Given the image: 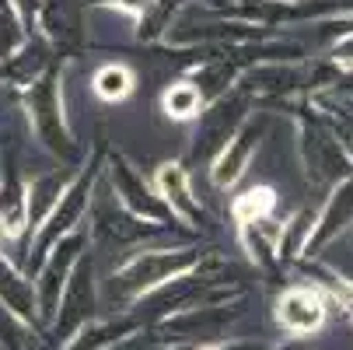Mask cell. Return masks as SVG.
<instances>
[{
    "instance_id": "cell-1",
    "label": "cell",
    "mask_w": 353,
    "mask_h": 350,
    "mask_svg": "<svg viewBox=\"0 0 353 350\" xmlns=\"http://www.w3.org/2000/svg\"><path fill=\"white\" fill-rule=\"evenodd\" d=\"M207 256L196 242L185 245H154V249H137L123 263L112 266L109 280L102 284V302L126 312L130 305L143 302L165 284L192 273L196 266H203Z\"/></svg>"
},
{
    "instance_id": "cell-2",
    "label": "cell",
    "mask_w": 353,
    "mask_h": 350,
    "mask_svg": "<svg viewBox=\"0 0 353 350\" xmlns=\"http://www.w3.org/2000/svg\"><path fill=\"white\" fill-rule=\"evenodd\" d=\"M21 106L28 116V126L35 133V140L46 147L53 158H60V165L67 168H81L84 165V151L70 133L67 123V109H63V67L53 64L28 91H21Z\"/></svg>"
},
{
    "instance_id": "cell-3",
    "label": "cell",
    "mask_w": 353,
    "mask_h": 350,
    "mask_svg": "<svg viewBox=\"0 0 353 350\" xmlns=\"http://www.w3.org/2000/svg\"><path fill=\"white\" fill-rule=\"evenodd\" d=\"M105 162H109V147H105V144H94V151L88 155V162H84V165L77 168V175L70 179L67 193L60 196L57 211L49 214V221L39 228V235H35L32 245H28V256H32L35 266L49 256V249H53L57 242H63L67 235L81 231V221L91 214L94 193H98V186H102Z\"/></svg>"
},
{
    "instance_id": "cell-4",
    "label": "cell",
    "mask_w": 353,
    "mask_h": 350,
    "mask_svg": "<svg viewBox=\"0 0 353 350\" xmlns=\"http://www.w3.org/2000/svg\"><path fill=\"white\" fill-rule=\"evenodd\" d=\"M297 144H301V162L308 168V179L315 186H336L353 172V158L346 155L343 140L336 137L332 123L325 116L312 113H301L297 116Z\"/></svg>"
},
{
    "instance_id": "cell-5",
    "label": "cell",
    "mask_w": 353,
    "mask_h": 350,
    "mask_svg": "<svg viewBox=\"0 0 353 350\" xmlns=\"http://www.w3.org/2000/svg\"><path fill=\"white\" fill-rule=\"evenodd\" d=\"M91 228H88V238L94 245H102V249H116V253H137V249H143L147 238H154V235H165V231H175V228H158V224H150V221H140L133 217L119 200L112 196V189H102L98 186L94 193V204H91Z\"/></svg>"
},
{
    "instance_id": "cell-6",
    "label": "cell",
    "mask_w": 353,
    "mask_h": 350,
    "mask_svg": "<svg viewBox=\"0 0 353 350\" xmlns=\"http://www.w3.org/2000/svg\"><path fill=\"white\" fill-rule=\"evenodd\" d=\"M105 175H109V189L119 204L140 217V221H150L158 228H179V217L172 214V207L161 200V193L154 189V179H143V172L119 151H109V162H105Z\"/></svg>"
},
{
    "instance_id": "cell-7",
    "label": "cell",
    "mask_w": 353,
    "mask_h": 350,
    "mask_svg": "<svg viewBox=\"0 0 353 350\" xmlns=\"http://www.w3.org/2000/svg\"><path fill=\"white\" fill-rule=\"evenodd\" d=\"M248 106H252V95L238 84L234 91L221 95L217 102H210L196 119V133H192V158L214 165L217 155L231 144V137L245 126L248 119Z\"/></svg>"
},
{
    "instance_id": "cell-8",
    "label": "cell",
    "mask_w": 353,
    "mask_h": 350,
    "mask_svg": "<svg viewBox=\"0 0 353 350\" xmlns=\"http://www.w3.org/2000/svg\"><path fill=\"white\" fill-rule=\"evenodd\" d=\"M98 305H102V287H98V280H94V260L84 256L77 263L67 291H63V302H60L57 319L49 322V326H53V333H49V336H53V347L67 350L94 322V309Z\"/></svg>"
},
{
    "instance_id": "cell-9",
    "label": "cell",
    "mask_w": 353,
    "mask_h": 350,
    "mask_svg": "<svg viewBox=\"0 0 353 350\" xmlns=\"http://www.w3.org/2000/svg\"><path fill=\"white\" fill-rule=\"evenodd\" d=\"M88 231H74L63 242H57L49 249V256L35 266V294H39V309H42V322H53L63 302V291L77 270V263L88 256Z\"/></svg>"
},
{
    "instance_id": "cell-10",
    "label": "cell",
    "mask_w": 353,
    "mask_h": 350,
    "mask_svg": "<svg viewBox=\"0 0 353 350\" xmlns=\"http://www.w3.org/2000/svg\"><path fill=\"white\" fill-rule=\"evenodd\" d=\"M35 28L57 57H81L88 46V0H42Z\"/></svg>"
},
{
    "instance_id": "cell-11",
    "label": "cell",
    "mask_w": 353,
    "mask_h": 350,
    "mask_svg": "<svg viewBox=\"0 0 353 350\" xmlns=\"http://www.w3.org/2000/svg\"><path fill=\"white\" fill-rule=\"evenodd\" d=\"M266 130H270V116H266V113L245 119V126L231 137V144L224 147V151L217 155V162L210 165V182H214L217 189L238 186V179L248 172L252 158H256L259 144L266 140Z\"/></svg>"
},
{
    "instance_id": "cell-12",
    "label": "cell",
    "mask_w": 353,
    "mask_h": 350,
    "mask_svg": "<svg viewBox=\"0 0 353 350\" xmlns=\"http://www.w3.org/2000/svg\"><path fill=\"white\" fill-rule=\"evenodd\" d=\"M325 294L308 284H294L276 298V326L290 336H312L325 322Z\"/></svg>"
},
{
    "instance_id": "cell-13",
    "label": "cell",
    "mask_w": 353,
    "mask_h": 350,
    "mask_svg": "<svg viewBox=\"0 0 353 350\" xmlns=\"http://www.w3.org/2000/svg\"><path fill=\"white\" fill-rule=\"evenodd\" d=\"M154 189L161 193V200L172 207V214L182 224H189V228H203L207 224V211H203V204H199V196L192 193V182H189L185 165L165 162L154 172Z\"/></svg>"
},
{
    "instance_id": "cell-14",
    "label": "cell",
    "mask_w": 353,
    "mask_h": 350,
    "mask_svg": "<svg viewBox=\"0 0 353 350\" xmlns=\"http://www.w3.org/2000/svg\"><path fill=\"white\" fill-rule=\"evenodd\" d=\"M74 175H77V168L60 165V168H49V172H39V175L28 179V193H25V196H28V204H25V228H28L32 238H35L39 228L49 221V214L57 211L60 196L67 193V186H70Z\"/></svg>"
},
{
    "instance_id": "cell-15",
    "label": "cell",
    "mask_w": 353,
    "mask_h": 350,
    "mask_svg": "<svg viewBox=\"0 0 353 350\" xmlns=\"http://www.w3.org/2000/svg\"><path fill=\"white\" fill-rule=\"evenodd\" d=\"M0 302H4V309L25 329H39L42 326V309H39L35 280L28 273H21L4 253H0Z\"/></svg>"
},
{
    "instance_id": "cell-16",
    "label": "cell",
    "mask_w": 353,
    "mask_h": 350,
    "mask_svg": "<svg viewBox=\"0 0 353 350\" xmlns=\"http://www.w3.org/2000/svg\"><path fill=\"white\" fill-rule=\"evenodd\" d=\"M353 224V172L336 182L325 196V204L319 211V221H315V235H312V245L305 256H319L329 242H336L346 228Z\"/></svg>"
},
{
    "instance_id": "cell-17",
    "label": "cell",
    "mask_w": 353,
    "mask_h": 350,
    "mask_svg": "<svg viewBox=\"0 0 353 350\" xmlns=\"http://www.w3.org/2000/svg\"><path fill=\"white\" fill-rule=\"evenodd\" d=\"M53 64H57L53 49H49L42 39H28L25 49H18L11 60L0 64V81H4L8 88H14V91H28Z\"/></svg>"
},
{
    "instance_id": "cell-18",
    "label": "cell",
    "mask_w": 353,
    "mask_h": 350,
    "mask_svg": "<svg viewBox=\"0 0 353 350\" xmlns=\"http://www.w3.org/2000/svg\"><path fill=\"white\" fill-rule=\"evenodd\" d=\"M283 224L280 217H259L238 224V238L245 245V253L252 256V263L263 270H276L280 266V238H283Z\"/></svg>"
},
{
    "instance_id": "cell-19",
    "label": "cell",
    "mask_w": 353,
    "mask_h": 350,
    "mask_svg": "<svg viewBox=\"0 0 353 350\" xmlns=\"http://www.w3.org/2000/svg\"><path fill=\"white\" fill-rule=\"evenodd\" d=\"M143 326V319L137 315H119V319H105V322H91L67 350H116V343H123L126 336H133Z\"/></svg>"
},
{
    "instance_id": "cell-20",
    "label": "cell",
    "mask_w": 353,
    "mask_h": 350,
    "mask_svg": "<svg viewBox=\"0 0 353 350\" xmlns=\"http://www.w3.org/2000/svg\"><path fill=\"white\" fill-rule=\"evenodd\" d=\"M315 221H319V211H312V207H301L294 217H287L283 238H280V263H294L308 253L312 235H315Z\"/></svg>"
},
{
    "instance_id": "cell-21",
    "label": "cell",
    "mask_w": 353,
    "mask_h": 350,
    "mask_svg": "<svg viewBox=\"0 0 353 350\" xmlns=\"http://www.w3.org/2000/svg\"><path fill=\"white\" fill-rule=\"evenodd\" d=\"M161 109H165L168 119L185 123V119H199V113L207 109V102H203V95H199V88L192 81H172L161 95Z\"/></svg>"
},
{
    "instance_id": "cell-22",
    "label": "cell",
    "mask_w": 353,
    "mask_h": 350,
    "mask_svg": "<svg viewBox=\"0 0 353 350\" xmlns=\"http://www.w3.org/2000/svg\"><path fill=\"white\" fill-rule=\"evenodd\" d=\"M276 211V193L270 186H248L245 193H238L231 200V217L234 224H248V221H259V217H273Z\"/></svg>"
},
{
    "instance_id": "cell-23",
    "label": "cell",
    "mask_w": 353,
    "mask_h": 350,
    "mask_svg": "<svg viewBox=\"0 0 353 350\" xmlns=\"http://www.w3.org/2000/svg\"><path fill=\"white\" fill-rule=\"evenodd\" d=\"M133 84H137V77L126 64H102L91 77V88L102 102H123V98L133 91Z\"/></svg>"
},
{
    "instance_id": "cell-24",
    "label": "cell",
    "mask_w": 353,
    "mask_h": 350,
    "mask_svg": "<svg viewBox=\"0 0 353 350\" xmlns=\"http://www.w3.org/2000/svg\"><path fill=\"white\" fill-rule=\"evenodd\" d=\"M25 46H28V21L14 8H4L0 11V64L11 60Z\"/></svg>"
},
{
    "instance_id": "cell-25",
    "label": "cell",
    "mask_w": 353,
    "mask_h": 350,
    "mask_svg": "<svg viewBox=\"0 0 353 350\" xmlns=\"http://www.w3.org/2000/svg\"><path fill=\"white\" fill-rule=\"evenodd\" d=\"M21 333H25V326L4 309V302H0V347L4 350H21Z\"/></svg>"
},
{
    "instance_id": "cell-26",
    "label": "cell",
    "mask_w": 353,
    "mask_h": 350,
    "mask_svg": "<svg viewBox=\"0 0 353 350\" xmlns=\"http://www.w3.org/2000/svg\"><path fill=\"white\" fill-rule=\"evenodd\" d=\"M203 350H266V347L248 343V340H228V343H214V347H203Z\"/></svg>"
},
{
    "instance_id": "cell-27",
    "label": "cell",
    "mask_w": 353,
    "mask_h": 350,
    "mask_svg": "<svg viewBox=\"0 0 353 350\" xmlns=\"http://www.w3.org/2000/svg\"><path fill=\"white\" fill-rule=\"evenodd\" d=\"M4 238H11V231H8V224H4V214H0V242Z\"/></svg>"
},
{
    "instance_id": "cell-28",
    "label": "cell",
    "mask_w": 353,
    "mask_h": 350,
    "mask_svg": "<svg viewBox=\"0 0 353 350\" xmlns=\"http://www.w3.org/2000/svg\"><path fill=\"white\" fill-rule=\"evenodd\" d=\"M276 350H290V347H276Z\"/></svg>"
}]
</instances>
